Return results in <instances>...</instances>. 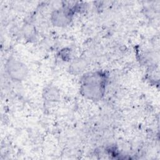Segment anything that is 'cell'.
<instances>
[{
  "label": "cell",
  "mask_w": 160,
  "mask_h": 160,
  "mask_svg": "<svg viewBox=\"0 0 160 160\" xmlns=\"http://www.w3.org/2000/svg\"><path fill=\"white\" fill-rule=\"evenodd\" d=\"M107 78L101 72H89L82 79L81 90L83 96L92 100H98L103 96Z\"/></svg>",
  "instance_id": "obj_1"
},
{
  "label": "cell",
  "mask_w": 160,
  "mask_h": 160,
  "mask_svg": "<svg viewBox=\"0 0 160 160\" xmlns=\"http://www.w3.org/2000/svg\"><path fill=\"white\" fill-rule=\"evenodd\" d=\"M6 70L9 77L14 81H22L26 78L28 74L26 66L16 59H10L8 61Z\"/></svg>",
  "instance_id": "obj_2"
},
{
  "label": "cell",
  "mask_w": 160,
  "mask_h": 160,
  "mask_svg": "<svg viewBox=\"0 0 160 160\" xmlns=\"http://www.w3.org/2000/svg\"><path fill=\"white\" fill-rule=\"evenodd\" d=\"M52 21L58 26H66L72 19L71 11L69 8H64L56 9L52 14Z\"/></svg>",
  "instance_id": "obj_3"
},
{
  "label": "cell",
  "mask_w": 160,
  "mask_h": 160,
  "mask_svg": "<svg viewBox=\"0 0 160 160\" xmlns=\"http://www.w3.org/2000/svg\"><path fill=\"white\" fill-rule=\"evenodd\" d=\"M45 96H46V98L49 101L50 100L51 101L55 100L57 98L58 94H57V92L54 89L49 88L46 91Z\"/></svg>",
  "instance_id": "obj_4"
}]
</instances>
